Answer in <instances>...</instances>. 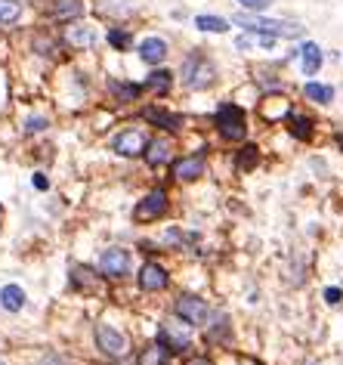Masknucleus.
Wrapping results in <instances>:
<instances>
[{
  "label": "nucleus",
  "instance_id": "obj_1",
  "mask_svg": "<svg viewBox=\"0 0 343 365\" xmlns=\"http://www.w3.org/2000/svg\"><path fill=\"white\" fill-rule=\"evenodd\" d=\"M179 75H183V84L189 90H207L210 84H214V77H216V68H214V62H210L205 53L195 50V53H189V56L183 59Z\"/></svg>",
  "mask_w": 343,
  "mask_h": 365
},
{
  "label": "nucleus",
  "instance_id": "obj_2",
  "mask_svg": "<svg viewBox=\"0 0 343 365\" xmlns=\"http://www.w3.org/2000/svg\"><path fill=\"white\" fill-rule=\"evenodd\" d=\"M235 25L245 31H257V34H272V37H303V25H291L282 19H260V15H235Z\"/></svg>",
  "mask_w": 343,
  "mask_h": 365
},
{
  "label": "nucleus",
  "instance_id": "obj_3",
  "mask_svg": "<svg viewBox=\"0 0 343 365\" xmlns=\"http://www.w3.org/2000/svg\"><path fill=\"white\" fill-rule=\"evenodd\" d=\"M216 130H220L223 139H245V134H247L245 108L223 103L220 108H216Z\"/></svg>",
  "mask_w": 343,
  "mask_h": 365
},
{
  "label": "nucleus",
  "instance_id": "obj_4",
  "mask_svg": "<svg viewBox=\"0 0 343 365\" xmlns=\"http://www.w3.org/2000/svg\"><path fill=\"white\" fill-rule=\"evenodd\" d=\"M174 313H176L186 325H205L210 309H207V304H205L201 297H195V294H183V297H176Z\"/></svg>",
  "mask_w": 343,
  "mask_h": 365
},
{
  "label": "nucleus",
  "instance_id": "obj_5",
  "mask_svg": "<svg viewBox=\"0 0 343 365\" xmlns=\"http://www.w3.org/2000/svg\"><path fill=\"white\" fill-rule=\"evenodd\" d=\"M96 344H99V350H103L105 356H115V359L127 353V338H124L118 328L105 325V322L96 325Z\"/></svg>",
  "mask_w": 343,
  "mask_h": 365
},
{
  "label": "nucleus",
  "instance_id": "obj_6",
  "mask_svg": "<svg viewBox=\"0 0 343 365\" xmlns=\"http://www.w3.org/2000/svg\"><path fill=\"white\" fill-rule=\"evenodd\" d=\"M167 214V192L164 189H155V192H149L143 201L136 205V211H134V217L139 223H149V220H158V217H164Z\"/></svg>",
  "mask_w": 343,
  "mask_h": 365
},
{
  "label": "nucleus",
  "instance_id": "obj_7",
  "mask_svg": "<svg viewBox=\"0 0 343 365\" xmlns=\"http://www.w3.org/2000/svg\"><path fill=\"white\" fill-rule=\"evenodd\" d=\"M99 269L112 278H124L130 273V254L124 248H105L103 257H99Z\"/></svg>",
  "mask_w": 343,
  "mask_h": 365
},
{
  "label": "nucleus",
  "instance_id": "obj_8",
  "mask_svg": "<svg viewBox=\"0 0 343 365\" xmlns=\"http://www.w3.org/2000/svg\"><path fill=\"white\" fill-rule=\"evenodd\" d=\"M145 136L139 134V130H124V134L115 136V143H112V149L118 152V155H127V158H136V155H143L145 152Z\"/></svg>",
  "mask_w": 343,
  "mask_h": 365
},
{
  "label": "nucleus",
  "instance_id": "obj_9",
  "mask_svg": "<svg viewBox=\"0 0 343 365\" xmlns=\"http://www.w3.org/2000/svg\"><path fill=\"white\" fill-rule=\"evenodd\" d=\"M46 15L53 22H75L84 15V0H50Z\"/></svg>",
  "mask_w": 343,
  "mask_h": 365
},
{
  "label": "nucleus",
  "instance_id": "obj_10",
  "mask_svg": "<svg viewBox=\"0 0 343 365\" xmlns=\"http://www.w3.org/2000/svg\"><path fill=\"white\" fill-rule=\"evenodd\" d=\"M139 288H143V291L167 288V269L158 267V263H145V267L139 269Z\"/></svg>",
  "mask_w": 343,
  "mask_h": 365
},
{
  "label": "nucleus",
  "instance_id": "obj_11",
  "mask_svg": "<svg viewBox=\"0 0 343 365\" xmlns=\"http://www.w3.org/2000/svg\"><path fill=\"white\" fill-rule=\"evenodd\" d=\"M139 59H143L145 65H161V62L167 59V41L164 37H145V41L139 44Z\"/></svg>",
  "mask_w": 343,
  "mask_h": 365
},
{
  "label": "nucleus",
  "instance_id": "obj_12",
  "mask_svg": "<svg viewBox=\"0 0 343 365\" xmlns=\"http://www.w3.org/2000/svg\"><path fill=\"white\" fill-rule=\"evenodd\" d=\"M158 344L164 347L167 353H183V350H189V335L176 331L174 325H164V328L158 331Z\"/></svg>",
  "mask_w": 343,
  "mask_h": 365
},
{
  "label": "nucleus",
  "instance_id": "obj_13",
  "mask_svg": "<svg viewBox=\"0 0 343 365\" xmlns=\"http://www.w3.org/2000/svg\"><path fill=\"white\" fill-rule=\"evenodd\" d=\"M65 41L75 46V50H90L93 44H96V31L90 25H81V22H75V25H68L65 31Z\"/></svg>",
  "mask_w": 343,
  "mask_h": 365
},
{
  "label": "nucleus",
  "instance_id": "obj_14",
  "mask_svg": "<svg viewBox=\"0 0 343 365\" xmlns=\"http://www.w3.org/2000/svg\"><path fill=\"white\" fill-rule=\"evenodd\" d=\"M143 118L152 121L155 127H161V130H179V127H183V118L174 115V112H167V108H145Z\"/></svg>",
  "mask_w": 343,
  "mask_h": 365
},
{
  "label": "nucleus",
  "instance_id": "obj_15",
  "mask_svg": "<svg viewBox=\"0 0 343 365\" xmlns=\"http://www.w3.org/2000/svg\"><path fill=\"white\" fill-rule=\"evenodd\" d=\"M174 174H176V180H198V177L205 174V158H201V155H189V158L176 161Z\"/></svg>",
  "mask_w": 343,
  "mask_h": 365
},
{
  "label": "nucleus",
  "instance_id": "obj_16",
  "mask_svg": "<svg viewBox=\"0 0 343 365\" xmlns=\"http://www.w3.org/2000/svg\"><path fill=\"white\" fill-rule=\"evenodd\" d=\"M170 87H174V75H170L167 68H155V72L145 77V84H143V90L158 93V96H167Z\"/></svg>",
  "mask_w": 343,
  "mask_h": 365
},
{
  "label": "nucleus",
  "instance_id": "obj_17",
  "mask_svg": "<svg viewBox=\"0 0 343 365\" xmlns=\"http://www.w3.org/2000/svg\"><path fill=\"white\" fill-rule=\"evenodd\" d=\"M108 93H112L118 103H134L143 93V84H130V81H108Z\"/></svg>",
  "mask_w": 343,
  "mask_h": 365
},
{
  "label": "nucleus",
  "instance_id": "obj_18",
  "mask_svg": "<svg viewBox=\"0 0 343 365\" xmlns=\"http://www.w3.org/2000/svg\"><path fill=\"white\" fill-rule=\"evenodd\" d=\"M0 307H4L6 313H19V309L25 307V291H22L19 285H6V288L0 291Z\"/></svg>",
  "mask_w": 343,
  "mask_h": 365
},
{
  "label": "nucleus",
  "instance_id": "obj_19",
  "mask_svg": "<svg viewBox=\"0 0 343 365\" xmlns=\"http://www.w3.org/2000/svg\"><path fill=\"white\" fill-rule=\"evenodd\" d=\"M145 161H149L152 167L170 161V143H167V139H152V143L145 146Z\"/></svg>",
  "mask_w": 343,
  "mask_h": 365
},
{
  "label": "nucleus",
  "instance_id": "obj_20",
  "mask_svg": "<svg viewBox=\"0 0 343 365\" xmlns=\"http://www.w3.org/2000/svg\"><path fill=\"white\" fill-rule=\"evenodd\" d=\"M300 53H303V75H316L318 65H322V59H325L322 50H318V44H303Z\"/></svg>",
  "mask_w": 343,
  "mask_h": 365
},
{
  "label": "nucleus",
  "instance_id": "obj_21",
  "mask_svg": "<svg viewBox=\"0 0 343 365\" xmlns=\"http://www.w3.org/2000/svg\"><path fill=\"white\" fill-rule=\"evenodd\" d=\"M257 161H260L257 146H245V149H238V155H235V170L238 174H251V170L257 167Z\"/></svg>",
  "mask_w": 343,
  "mask_h": 365
},
{
  "label": "nucleus",
  "instance_id": "obj_22",
  "mask_svg": "<svg viewBox=\"0 0 343 365\" xmlns=\"http://www.w3.org/2000/svg\"><path fill=\"white\" fill-rule=\"evenodd\" d=\"M195 28L210 31V34H223V31H229V22L223 15H195Z\"/></svg>",
  "mask_w": 343,
  "mask_h": 365
},
{
  "label": "nucleus",
  "instance_id": "obj_23",
  "mask_svg": "<svg viewBox=\"0 0 343 365\" xmlns=\"http://www.w3.org/2000/svg\"><path fill=\"white\" fill-rule=\"evenodd\" d=\"M22 19V4L19 0H0V25H15Z\"/></svg>",
  "mask_w": 343,
  "mask_h": 365
},
{
  "label": "nucleus",
  "instance_id": "obj_24",
  "mask_svg": "<svg viewBox=\"0 0 343 365\" xmlns=\"http://www.w3.org/2000/svg\"><path fill=\"white\" fill-rule=\"evenodd\" d=\"M303 93H306V99H313V103H322V105H328L331 99H334V90L325 87V84H316V81H309L306 87H303Z\"/></svg>",
  "mask_w": 343,
  "mask_h": 365
},
{
  "label": "nucleus",
  "instance_id": "obj_25",
  "mask_svg": "<svg viewBox=\"0 0 343 365\" xmlns=\"http://www.w3.org/2000/svg\"><path fill=\"white\" fill-rule=\"evenodd\" d=\"M291 136L294 139H313V121L303 118V115H291Z\"/></svg>",
  "mask_w": 343,
  "mask_h": 365
},
{
  "label": "nucleus",
  "instance_id": "obj_26",
  "mask_svg": "<svg viewBox=\"0 0 343 365\" xmlns=\"http://www.w3.org/2000/svg\"><path fill=\"white\" fill-rule=\"evenodd\" d=\"M167 350L161 344H152V347H145L143 356H139V365H164L167 362Z\"/></svg>",
  "mask_w": 343,
  "mask_h": 365
},
{
  "label": "nucleus",
  "instance_id": "obj_27",
  "mask_svg": "<svg viewBox=\"0 0 343 365\" xmlns=\"http://www.w3.org/2000/svg\"><path fill=\"white\" fill-rule=\"evenodd\" d=\"M99 13H105V15H130L134 13V4H130V0H103V4H99Z\"/></svg>",
  "mask_w": 343,
  "mask_h": 365
},
{
  "label": "nucleus",
  "instance_id": "obj_28",
  "mask_svg": "<svg viewBox=\"0 0 343 365\" xmlns=\"http://www.w3.org/2000/svg\"><path fill=\"white\" fill-rule=\"evenodd\" d=\"M108 44H112L115 50H127V46L134 44V34H130L127 28H108Z\"/></svg>",
  "mask_w": 343,
  "mask_h": 365
},
{
  "label": "nucleus",
  "instance_id": "obj_29",
  "mask_svg": "<svg viewBox=\"0 0 343 365\" xmlns=\"http://www.w3.org/2000/svg\"><path fill=\"white\" fill-rule=\"evenodd\" d=\"M41 130H46V118L44 115H31L25 124V134H41Z\"/></svg>",
  "mask_w": 343,
  "mask_h": 365
},
{
  "label": "nucleus",
  "instance_id": "obj_30",
  "mask_svg": "<svg viewBox=\"0 0 343 365\" xmlns=\"http://www.w3.org/2000/svg\"><path fill=\"white\" fill-rule=\"evenodd\" d=\"M241 6H245L247 13H260V10H266L269 6V0H238Z\"/></svg>",
  "mask_w": 343,
  "mask_h": 365
},
{
  "label": "nucleus",
  "instance_id": "obj_31",
  "mask_svg": "<svg viewBox=\"0 0 343 365\" xmlns=\"http://www.w3.org/2000/svg\"><path fill=\"white\" fill-rule=\"evenodd\" d=\"M340 297H343L340 288H328V291H325V300H328V304H340Z\"/></svg>",
  "mask_w": 343,
  "mask_h": 365
},
{
  "label": "nucleus",
  "instance_id": "obj_32",
  "mask_svg": "<svg viewBox=\"0 0 343 365\" xmlns=\"http://www.w3.org/2000/svg\"><path fill=\"white\" fill-rule=\"evenodd\" d=\"M37 365H68V362L62 359V356H53V353H50V356H44V359L37 362Z\"/></svg>",
  "mask_w": 343,
  "mask_h": 365
},
{
  "label": "nucleus",
  "instance_id": "obj_33",
  "mask_svg": "<svg viewBox=\"0 0 343 365\" xmlns=\"http://www.w3.org/2000/svg\"><path fill=\"white\" fill-rule=\"evenodd\" d=\"M235 46H238V50H251V37H247V34H241L238 41H235Z\"/></svg>",
  "mask_w": 343,
  "mask_h": 365
},
{
  "label": "nucleus",
  "instance_id": "obj_34",
  "mask_svg": "<svg viewBox=\"0 0 343 365\" xmlns=\"http://www.w3.org/2000/svg\"><path fill=\"white\" fill-rule=\"evenodd\" d=\"M186 365H214V362H210V359H205V356H195V359H189Z\"/></svg>",
  "mask_w": 343,
  "mask_h": 365
},
{
  "label": "nucleus",
  "instance_id": "obj_35",
  "mask_svg": "<svg viewBox=\"0 0 343 365\" xmlns=\"http://www.w3.org/2000/svg\"><path fill=\"white\" fill-rule=\"evenodd\" d=\"M34 186H37V189H46V186H50V183H46V177L37 174V177H34Z\"/></svg>",
  "mask_w": 343,
  "mask_h": 365
},
{
  "label": "nucleus",
  "instance_id": "obj_36",
  "mask_svg": "<svg viewBox=\"0 0 343 365\" xmlns=\"http://www.w3.org/2000/svg\"><path fill=\"white\" fill-rule=\"evenodd\" d=\"M245 365H260V362H245Z\"/></svg>",
  "mask_w": 343,
  "mask_h": 365
},
{
  "label": "nucleus",
  "instance_id": "obj_37",
  "mask_svg": "<svg viewBox=\"0 0 343 365\" xmlns=\"http://www.w3.org/2000/svg\"><path fill=\"white\" fill-rule=\"evenodd\" d=\"M0 365H4V362H0Z\"/></svg>",
  "mask_w": 343,
  "mask_h": 365
}]
</instances>
